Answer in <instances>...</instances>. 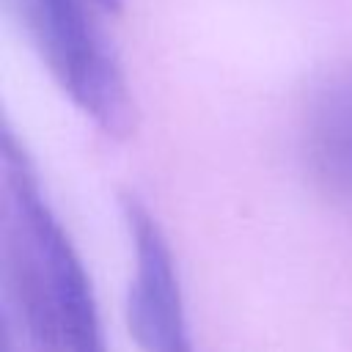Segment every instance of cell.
<instances>
[{
  "label": "cell",
  "mask_w": 352,
  "mask_h": 352,
  "mask_svg": "<svg viewBox=\"0 0 352 352\" xmlns=\"http://www.w3.org/2000/svg\"><path fill=\"white\" fill-rule=\"evenodd\" d=\"M94 3H96L107 16H118V14H121V6H124L121 0H94Z\"/></svg>",
  "instance_id": "cell-5"
},
{
  "label": "cell",
  "mask_w": 352,
  "mask_h": 352,
  "mask_svg": "<svg viewBox=\"0 0 352 352\" xmlns=\"http://www.w3.org/2000/svg\"><path fill=\"white\" fill-rule=\"evenodd\" d=\"M3 272L33 352H110L91 278L11 126L3 129Z\"/></svg>",
  "instance_id": "cell-1"
},
{
  "label": "cell",
  "mask_w": 352,
  "mask_h": 352,
  "mask_svg": "<svg viewBox=\"0 0 352 352\" xmlns=\"http://www.w3.org/2000/svg\"><path fill=\"white\" fill-rule=\"evenodd\" d=\"M121 214L135 256L126 292L129 336L140 352H195L176 261L162 226L132 192L121 195Z\"/></svg>",
  "instance_id": "cell-3"
},
{
  "label": "cell",
  "mask_w": 352,
  "mask_h": 352,
  "mask_svg": "<svg viewBox=\"0 0 352 352\" xmlns=\"http://www.w3.org/2000/svg\"><path fill=\"white\" fill-rule=\"evenodd\" d=\"M302 157L327 198L352 201V66L327 77L308 102Z\"/></svg>",
  "instance_id": "cell-4"
},
{
  "label": "cell",
  "mask_w": 352,
  "mask_h": 352,
  "mask_svg": "<svg viewBox=\"0 0 352 352\" xmlns=\"http://www.w3.org/2000/svg\"><path fill=\"white\" fill-rule=\"evenodd\" d=\"M11 8L69 102L104 135L129 138L138 107L104 33L110 16L94 0H11Z\"/></svg>",
  "instance_id": "cell-2"
}]
</instances>
